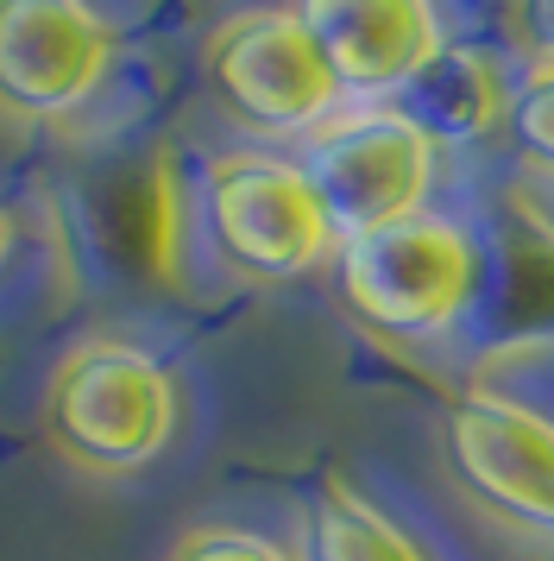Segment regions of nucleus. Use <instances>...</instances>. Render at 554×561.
<instances>
[{
    "label": "nucleus",
    "instance_id": "obj_5",
    "mask_svg": "<svg viewBox=\"0 0 554 561\" xmlns=\"http://www.w3.org/2000/svg\"><path fill=\"white\" fill-rule=\"evenodd\" d=\"M201 77L240 127L265 139H309L341 114V89L297 7H252L221 20L201 45Z\"/></svg>",
    "mask_w": 554,
    "mask_h": 561
},
{
    "label": "nucleus",
    "instance_id": "obj_1",
    "mask_svg": "<svg viewBox=\"0 0 554 561\" xmlns=\"http://www.w3.org/2000/svg\"><path fill=\"white\" fill-rule=\"evenodd\" d=\"M183 391L164 359L139 341H76L45 379L50 448L89 473H139L171 448Z\"/></svg>",
    "mask_w": 554,
    "mask_h": 561
},
{
    "label": "nucleus",
    "instance_id": "obj_8",
    "mask_svg": "<svg viewBox=\"0 0 554 561\" xmlns=\"http://www.w3.org/2000/svg\"><path fill=\"white\" fill-rule=\"evenodd\" d=\"M297 20L322 51L341 107H391L403 82L448 45L441 13L423 0H302Z\"/></svg>",
    "mask_w": 554,
    "mask_h": 561
},
{
    "label": "nucleus",
    "instance_id": "obj_13",
    "mask_svg": "<svg viewBox=\"0 0 554 561\" xmlns=\"http://www.w3.org/2000/svg\"><path fill=\"white\" fill-rule=\"evenodd\" d=\"M171 561H290V549L246 524H201L171 549Z\"/></svg>",
    "mask_w": 554,
    "mask_h": 561
},
{
    "label": "nucleus",
    "instance_id": "obj_2",
    "mask_svg": "<svg viewBox=\"0 0 554 561\" xmlns=\"http://www.w3.org/2000/svg\"><path fill=\"white\" fill-rule=\"evenodd\" d=\"M334 290L384 341H435L473 316L485 290V247L466 221L423 208L397 228L341 240Z\"/></svg>",
    "mask_w": 554,
    "mask_h": 561
},
{
    "label": "nucleus",
    "instance_id": "obj_12",
    "mask_svg": "<svg viewBox=\"0 0 554 561\" xmlns=\"http://www.w3.org/2000/svg\"><path fill=\"white\" fill-rule=\"evenodd\" d=\"M504 133L529 171L554 178V57H529V70L510 82V114Z\"/></svg>",
    "mask_w": 554,
    "mask_h": 561
},
{
    "label": "nucleus",
    "instance_id": "obj_3",
    "mask_svg": "<svg viewBox=\"0 0 554 561\" xmlns=\"http://www.w3.org/2000/svg\"><path fill=\"white\" fill-rule=\"evenodd\" d=\"M196 215L208 247L246 278H302L334 265V228L322 196L309 190L297 158L284 152H221L208 158L196 190Z\"/></svg>",
    "mask_w": 554,
    "mask_h": 561
},
{
    "label": "nucleus",
    "instance_id": "obj_7",
    "mask_svg": "<svg viewBox=\"0 0 554 561\" xmlns=\"http://www.w3.org/2000/svg\"><path fill=\"white\" fill-rule=\"evenodd\" d=\"M120 57L107 13L76 0H0V107L20 121H64L95 95Z\"/></svg>",
    "mask_w": 554,
    "mask_h": 561
},
{
    "label": "nucleus",
    "instance_id": "obj_6",
    "mask_svg": "<svg viewBox=\"0 0 554 561\" xmlns=\"http://www.w3.org/2000/svg\"><path fill=\"white\" fill-rule=\"evenodd\" d=\"M448 467L460 492L535 536H554V416L498 385H466L448 404Z\"/></svg>",
    "mask_w": 554,
    "mask_h": 561
},
{
    "label": "nucleus",
    "instance_id": "obj_4",
    "mask_svg": "<svg viewBox=\"0 0 554 561\" xmlns=\"http://www.w3.org/2000/svg\"><path fill=\"white\" fill-rule=\"evenodd\" d=\"M297 164L322 196L334 240H359L423 215L441 152L397 107H341L309 139H297Z\"/></svg>",
    "mask_w": 554,
    "mask_h": 561
},
{
    "label": "nucleus",
    "instance_id": "obj_15",
    "mask_svg": "<svg viewBox=\"0 0 554 561\" xmlns=\"http://www.w3.org/2000/svg\"><path fill=\"white\" fill-rule=\"evenodd\" d=\"M13 240H20V228H13V215L0 208V265H7V253H13Z\"/></svg>",
    "mask_w": 554,
    "mask_h": 561
},
{
    "label": "nucleus",
    "instance_id": "obj_10",
    "mask_svg": "<svg viewBox=\"0 0 554 561\" xmlns=\"http://www.w3.org/2000/svg\"><path fill=\"white\" fill-rule=\"evenodd\" d=\"M302 561H435L384 511L347 480H327L302 524Z\"/></svg>",
    "mask_w": 554,
    "mask_h": 561
},
{
    "label": "nucleus",
    "instance_id": "obj_14",
    "mask_svg": "<svg viewBox=\"0 0 554 561\" xmlns=\"http://www.w3.org/2000/svg\"><path fill=\"white\" fill-rule=\"evenodd\" d=\"M523 32H529V51H535V57H554V7L523 13Z\"/></svg>",
    "mask_w": 554,
    "mask_h": 561
},
{
    "label": "nucleus",
    "instance_id": "obj_11",
    "mask_svg": "<svg viewBox=\"0 0 554 561\" xmlns=\"http://www.w3.org/2000/svg\"><path fill=\"white\" fill-rule=\"evenodd\" d=\"M189 190L176 178V158L158 152L139 171L132 183V240H139V259H146V272L158 278H176V259H183V228H189Z\"/></svg>",
    "mask_w": 554,
    "mask_h": 561
},
{
    "label": "nucleus",
    "instance_id": "obj_9",
    "mask_svg": "<svg viewBox=\"0 0 554 561\" xmlns=\"http://www.w3.org/2000/svg\"><path fill=\"white\" fill-rule=\"evenodd\" d=\"M391 107L423 133L435 152L485 146L504 127V114H510V70L498 64V51L448 38L416 77L403 82V95Z\"/></svg>",
    "mask_w": 554,
    "mask_h": 561
}]
</instances>
